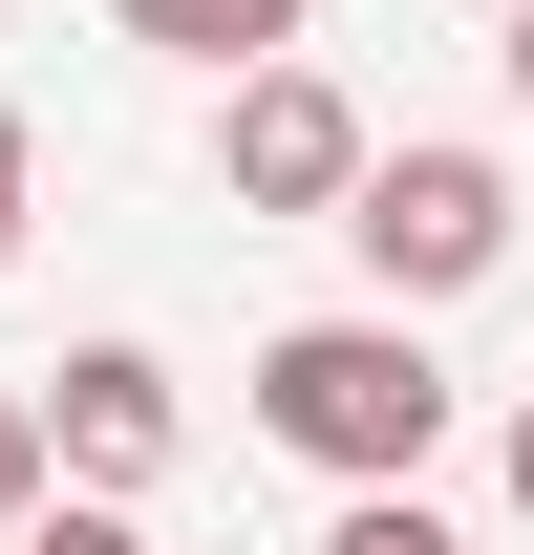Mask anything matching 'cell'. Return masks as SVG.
I'll list each match as a JSON object with an SVG mask.
<instances>
[{
  "label": "cell",
  "instance_id": "obj_3",
  "mask_svg": "<svg viewBox=\"0 0 534 555\" xmlns=\"http://www.w3.org/2000/svg\"><path fill=\"white\" fill-rule=\"evenodd\" d=\"M342 171H364V107H342L300 43L236 65V107H214V193H236V214H342Z\"/></svg>",
  "mask_w": 534,
  "mask_h": 555
},
{
  "label": "cell",
  "instance_id": "obj_5",
  "mask_svg": "<svg viewBox=\"0 0 534 555\" xmlns=\"http://www.w3.org/2000/svg\"><path fill=\"white\" fill-rule=\"evenodd\" d=\"M129 43H171V65H278L300 43V0H107Z\"/></svg>",
  "mask_w": 534,
  "mask_h": 555
},
{
  "label": "cell",
  "instance_id": "obj_8",
  "mask_svg": "<svg viewBox=\"0 0 534 555\" xmlns=\"http://www.w3.org/2000/svg\"><path fill=\"white\" fill-rule=\"evenodd\" d=\"M22 513H43V406L0 385V534H22Z\"/></svg>",
  "mask_w": 534,
  "mask_h": 555
},
{
  "label": "cell",
  "instance_id": "obj_7",
  "mask_svg": "<svg viewBox=\"0 0 534 555\" xmlns=\"http://www.w3.org/2000/svg\"><path fill=\"white\" fill-rule=\"evenodd\" d=\"M22 555H150V534H129V491H43V513H22Z\"/></svg>",
  "mask_w": 534,
  "mask_h": 555
},
{
  "label": "cell",
  "instance_id": "obj_2",
  "mask_svg": "<svg viewBox=\"0 0 534 555\" xmlns=\"http://www.w3.org/2000/svg\"><path fill=\"white\" fill-rule=\"evenodd\" d=\"M342 235L385 278V321L406 299H470V278L513 257V171H492V150H364V171H342Z\"/></svg>",
  "mask_w": 534,
  "mask_h": 555
},
{
  "label": "cell",
  "instance_id": "obj_11",
  "mask_svg": "<svg viewBox=\"0 0 534 555\" xmlns=\"http://www.w3.org/2000/svg\"><path fill=\"white\" fill-rule=\"evenodd\" d=\"M513 513H534V406H513Z\"/></svg>",
  "mask_w": 534,
  "mask_h": 555
},
{
  "label": "cell",
  "instance_id": "obj_4",
  "mask_svg": "<svg viewBox=\"0 0 534 555\" xmlns=\"http://www.w3.org/2000/svg\"><path fill=\"white\" fill-rule=\"evenodd\" d=\"M22 406H43V491H150L171 470V363L150 343H65Z\"/></svg>",
  "mask_w": 534,
  "mask_h": 555
},
{
  "label": "cell",
  "instance_id": "obj_6",
  "mask_svg": "<svg viewBox=\"0 0 534 555\" xmlns=\"http://www.w3.org/2000/svg\"><path fill=\"white\" fill-rule=\"evenodd\" d=\"M321 555H470V534L428 513V491H342V534H321Z\"/></svg>",
  "mask_w": 534,
  "mask_h": 555
},
{
  "label": "cell",
  "instance_id": "obj_10",
  "mask_svg": "<svg viewBox=\"0 0 534 555\" xmlns=\"http://www.w3.org/2000/svg\"><path fill=\"white\" fill-rule=\"evenodd\" d=\"M492 22H513V107H534V0H492Z\"/></svg>",
  "mask_w": 534,
  "mask_h": 555
},
{
  "label": "cell",
  "instance_id": "obj_1",
  "mask_svg": "<svg viewBox=\"0 0 534 555\" xmlns=\"http://www.w3.org/2000/svg\"><path fill=\"white\" fill-rule=\"evenodd\" d=\"M257 427L300 449V470H342V491H428L449 363L406 343V321H278V343H257Z\"/></svg>",
  "mask_w": 534,
  "mask_h": 555
},
{
  "label": "cell",
  "instance_id": "obj_9",
  "mask_svg": "<svg viewBox=\"0 0 534 555\" xmlns=\"http://www.w3.org/2000/svg\"><path fill=\"white\" fill-rule=\"evenodd\" d=\"M22 214H43V129L0 107V257H22Z\"/></svg>",
  "mask_w": 534,
  "mask_h": 555
}]
</instances>
